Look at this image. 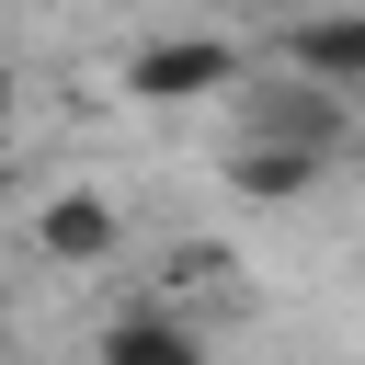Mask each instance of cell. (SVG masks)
Instances as JSON below:
<instances>
[{"instance_id": "obj_1", "label": "cell", "mask_w": 365, "mask_h": 365, "mask_svg": "<svg viewBox=\"0 0 365 365\" xmlns=\"http://www.w3.org/2000/svg\"><path fill=\"white\" fill-rule=\"evenodd\" d=\"M125 91L137 103H205V91H240V46L228 34H160L125 57Z\"/></svg>"}, {"instance_id": "obj_2", "label": "cell", "mask_w": 365, "mask_h": 365, "mask_svg": "<svg viewBox=\"0 0 365 365\" xmlns=\"http://www.w3.org/2000/svg\"><path fill=\"white\" fill-rule=\"evenodd\" d=\"M240 125H251V137H274V148H319V160H331V148H342V91L285 68V80L240 91Z\"/></svg>"}, {"instance_id": "obj_3", "label": "cell", "mask_w": 365, "mask_h": 365, "mask_svg": "<svg viewBox=\"0 0 365 365\" xmlns=\"http://www.w3.org/2000/svg\"><path fill=\"white\" fill-rule=\"evenodd\" d=\"M274 57H285L297 80L365 91V11H285V23H274Z\"/></svg>"}, {"instance_id": "obj_4", "label": "cell", "mask_w": 365, "mask_h": 365, "mask_svg": "<svg viewBox=\"0 0 365 365\" xmlns=\"http://www.w3.org/2000/svg\"><path fill=\"white\" fill-rule=\"evenodd\" d=\"M114 240H125V228H114V205H103L91 182H68V194H46V205H34V251H46L57 274H103V262H114Z\"/></svg>"}, {"instance_id": "obj_5", "label": "cell", "mask_w": 365, "mask_h": 365, "mask_svg": "<svg viewBox=\"0 0 365 365\" xmlns=\"http://www.w3.org/2000/svg\"><path fill=\"white\" fill-rule=\"evenodd\" d=\"M91 365H205V331L171 319V308H125V319L91 342Z\"/></svg>"}, {"instance_id": "obj_6", "label": "cell", "mask_w": 365, "mask_h": 365, "mask_svg": "<svg viewBox=\"0 0 365 365\" xmlns=\"http://www.w3.org/2000/svg\"><path fill=\"white\" fill-rule=\"evenodd\" d=\"M228 182H240L251 205H285V194H308V182H319V148H274V137H240Z\"/></svg>"}, {"instance_id": "obj_7", "label": "cell", "mask_w": 365, "mask_h": 365, "mask_svg": "<svg viewBox=\"0 0 365 365\" xmlns=\"http://www.w3.org/2000/svg\"><path fill=\"white\" fill-rule=\"evenodd\" d=\"M251 11H274V23H285V11H308V0H251Z\"/></svg>"}, {"instance_id": "obj_8", "label": "cell", "mask_w": 365, "mask_h": 365, "mask_svg": "<svg viewBox=\"0 0 365 365\" xmlns=\"http://www.w3.org/2000/svg\"><path fill=\"white\" fill-rule=\"evenodd\" d=\"M0 125H11V80H0Z\"/></svg>"}]
</instances>
